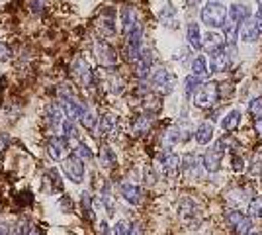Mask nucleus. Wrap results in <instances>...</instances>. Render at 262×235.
I'll list each match as a JSON object with an SVG mask.
<instances>
[{"label":"nucleus","mask_w":262,"mask_h":235,"mask_svg":"<svg viewBox=\"0 0 262 235\" xmlns=\"http://www.w3.org/2000/svg\"><path fill=\"white\" fill-rule=\"evenodd\" d=\"M227 16H229V8L221 2V0H209L204 4V8L200 10V20L206 24L208 28H223L227 24Z\"/></svg>","instance_id":"1"},{"label":"nucleus","mask_w":262,"mask_h":235,"mask_svg":"<svg viewBox=\"0 0 262 235\" xmlns=\"http://www.w3.org/2000/svg\"><path fill=\"white\" fill-rule=\"evenodd\" d=\"M219 100H221V92H219L217 82H204L194 94V98H192L194 106L202 108V110H209V108L217 106Z\"/></svg>","instance_id":"2"},{"label":"nucleus","mask_w":262,"mask_h":235,"mask_svg":"<svg viewBox=\"0 0 262 235\" xmlns=\"http://www.w3.org/2000/svg\"><path fill=\"white\" fill-rule=\"evenodd\" d=\"M151 84H153V89L157 90L159 94H170L176 87L174 73L164 67L155 69L153 73H151Z\"/></svg>","instance_id":"3"},{"label":"nucleus","mask_w":262,"mask_h":235,"mask_svg":"<svg viewBox=\"0 0 262 235\" xmlns=\"http://www.w3.org/2000/svg\"><path fill=\"white\" fill-rule=\"evenodd\" d=\"M225 222L235 235L252 233V218L249 213H243L239 210H229V212H225Z\"/></svg>","instance_id":"4"},{"label":"nucleus","mask_w":262,"mask_h":235,"mask_svg":"<svg viewBox=\"0 0 262 235\" xmlns=\"http://www.w3.org/2000/svg\"><path fill=\"white\" fill-rule=\"evenodd\" d=\"M63 173H65V177L71 182H75V184H80L82 180H84V175H86V167H84V161L82 159H78L77 155H69L67 159H63Z\"/></svg>","instance_id":"5"},{"label":"nucleus","mask_w":262,"mask_h":235,"mask_svg":"<svg viewBox=\"0 0 262 235\" xmlns=\"http://www.w3.org/2000/svg\"><path fill=\"white\" fill-rule=\"evenodd\" d=\"M94 55L98 63L106 69H114L118 65V51L106 41V39H96L94 41Z\"/></svg>","instance_id":"6"},{"label":"nucleus","mask_w":262,"mask_h":235,"mask_svg":"<svg viewBox=\"0 0 262 235\" xmlns=\"http://www.w3.org/2000/svg\"><path fill=\"white\" fill-rule=\"evenodd\" d=\"M223 155H225V147L221 143H215L213 147H209L208 151L202 157V163H204V168L208 173H217L221 168V161H223Z\"/></svg>","instance_id":"7"},{"label":"nucleus","mask_w":262,"mask_h":235,"mask_svg":"<svg viewBox=\"0 0 262 235\" xmlns=\"http://www.w3.org/2000/svg\"><path fill=\"white\" fill-rule=\"evenodd\" d=\"M61 108H63V112H65V118L67 120H73V122H77L80 120L84 114H86V104H82V102H78L75 96H67V98H61Z\"/></svg>","instance_id":"8"},{"label":"nucleus","mask_w":262,"mask_h":235,"mask_svg":"<svg viewBox=\"0 0 262 235\" xmlns=\"http://www.w3.org/2000/svg\"><path fill=\"white\" fill-rule=\"evenodd\" d=\"M260 28H258V22H256V18H249V20H245V22L241 24L239 28V39L241 41H245V44H254V41H258L260 39Z\"/></svg>","instance_id":"9"},{"label":"nucleus","mask_w":262,"mask_h":235,"mask_svg":"<svg viewBox=\"0 0 262 235\" xmlns=\"http://www.w3.org/2000/svg\"><path fill=\"white\" fill-rule=\"evenodd\" d=\"M231 59L233 57L227 53L225 47L219 49V51H213L211 57H209V73H225V71H229Z\"/></svg>","instance_id":"10"},{"label":"nucleus","mask_w":262,"mask_h":235,"mask_svg":"<svg viewBox=\"0 0 262 235\" xmlns=\"http://www.w3.org/2000/svg\"><path fill=\"white\" fill-rule=\"evenodd\" d=\"M202 167H204V163H202V159L196 153H186L182 157V173L188 179H200Z\"/></svg>","instance_id":"11"},{"label":"nucleus","mask_w":262,"mask_h":235,"mask_svg":"<svg viewBox=\"0 0 262 235\" xmlns=\"http://www.w3.org/2000/svg\"><path fill=\"white\" fill-rule=\"evenodd\" d=\"M47 149H49V155L53 157L55 161H63V159L69 157V149L71 147H69V139H67L65 135H53Z\"/></svg>","instance_id":"12"},{"label":"nucleus","mask_w":262,"mask_h":235,"mask_svg":"<svg viewBox=\"0 0 262 235\" xmlns=\"http://www.w3.org/2000/svg\"><path fill=\"white\" fill-rule=\"evenodd\" d=\"M178 212H180V218L186 224H196L200 222V208L196 206V202L190 200V198H182L180 200V206H178Z\"/></svg>","instance_id":"13"},{"label":"nucleus","mask_w":262,"mask_h":235,"mask_svg":"<svg viewBox=\"0 0 262 235\" xmlns=\"http://www.w3.org/2000/svg\"><path fill=\"white\" fill-rule=\"evenodd\" d=\"M182 170V159L176 153H166L163 157V173L168 179H176Z\"/></svg>","instance_id":"14"},{"label":"nucleus","mask_w":262,"mask_h":235,"mask_svg":"<svg viewBox=\"0 0 262 235\" xmlns=\"http://www.w3.org/2000/svg\"><path fill=\"white\" fill-rule=\"evenodd\" d=\"M120 18H121V32H123V35H129L131 30L139 24L137 12H135V8H131V6H123L121 8Z\"/></svg>","instance_id":"15"},{"label":"nucleus","mask_w":262,"mask_h":235,"mask_svg":"<svg viewBox=\"0 0 262 235\" xmlns=\"http://www.w3.org/2000/svg\"><path fill=\"white\" fill-rule=\"evenodd\" d=\"M159 20H161L163 26L170 28V30L178 28V12H176L172 2H166L163 8H161V12H159Z\"/></svg>","instance_id":"16"},{"label":"nucleus","mask_w":262,"mask_h":235,"mask_svg":"<svg viewBox=\"0 0 262 235\" xmlns=\"http://www.w3.org/2000/svg\"><path fill=\"white\" fill-rule=\"evenodd\" d=\"M229 18L231 22L235 24H243L245 20H249V18H252V12L251 8L247 6V4H241V2H235V4H231L229 6Z\"/></svg>","instance_id":"17"},{"label":"nucleus","mask_w":262,"mask_h":235,"mask_svg":"<svg viewBox=\"0 0 262 235\" xmlns=\"http://www.w3.org/2000/svg\"><path fill=\"white\" fill-rule=\"evenodd\" d=\"M186 39H188V44L192 49H204V37H202V32H200V24L198 22H190L188 24V28H186Z\"/></svg>","instance_id":"18"},{"label":"nucleus","mask_w":262,"mask_h":235,"mask_svg":"<svg viewBox=\"0 0 262 235\" xmlns=\"http://www.w3.org/2000/svg\"><path fill=\"white\" fill-rule=\"evenodd\" d=\"M120 192H121V196L125 198V202H129V204H133V206L141 202V188H139L135 182H131V180L121 182Z\"/></svg>","instance_id":"19"},{"label":"nucleus","mask_w":262,"mask_h":235,"mask_svg":"<svg viewBox=\"0 0 262 235\" xmlns=\"http://www.w3.org/2000/svg\"><path fill=\"white\" fill-rule=\"evenodd\" d=\"M213 134H215L213 123L204 122V123H200V125H198L196 134H194V139H196L198 145H208L209 141L213 139Z\"/></svg>","instance_id":"20"},{"label":"nucleus","mask_w":262,"mask_h":235,"mask_svg":"<svg viewBox=\"0 0 262 235\" xmlns=\"http://www.w3.org/2000/svg\"><path fill=\"white\" fill-rule=\"evenodd\" d=\"M73 71H75V75L78 77V80L82 82V84H90V80H92V73H90V67H88V63L84 59H80L78 57L77 61L73 63Z\"/></svg>","instance_id":"21"},{"label":"nucleus","mask_w":262,"mask_h":235,"mask_svg":"<svg viewBox=\"0 0 262 235\" xmlns=\"http://www.w3.org/2000/svg\"><path fill=\"white\" fill-rule=\"evenodd\" d=\"M223 47H225V39H223L221 35L215 34V32H209V34H206V37H204V49L208 51L209 55H211L213 51L223 49Z\"/></svg>","instance_id":"22"},{"label":"nucleus","mask_w":262,"mask_h":235,"mask_svg":"<svg viewBox=\"0 0 262 235\" xmlns=\"http://www.w3.org/2000/svg\"><path fill=\"white\" fill-rule=\"evenodd\" d=\"M239 123H241V110L233 108V110H229V112L223 116L221 127H223L225 132H235V130L239 127Z\"/></svg>","instance_id":"23"},{"label":"nucleus","mask_w":262,"mask_h":235,"mask_svg":"<svg viewBox=\"0 0 262 235\" xmlns=\"http://www.w3.org/2000/svg\"><path fill=\"white\" fill-rule=\"evenodd\" d=\"M153 120H155V118H153V114H151V112L139 116V118L133 122V134H135V135L147 134V132L151 130V125H153Z\"/></svg>","instance_id":"24"},{"label":"nucleus","mask_w":262,"mask_h":235,"mask_svg":"<svg viewBox=\"0 0 262 235\" xmlns=\"http://www.w3.org/2000/svg\"><path fill=\"white\" fill-rule=\"evenodd\" d=\"M192 75H196L200 78H206L209 75V67H208V61L204 55H198L194 61H192Z\"/></svg>","instance_id":"25"},{"label":"nucleus","mask_w":262,"mask_h":235,"mask_svg":"<svg viewBox=\"0 0 262 235\" xmlns=\"http://www.w3.org/2000/svg\"><path fill=\"white\" fill-rule=\"evenodd\" d=\"M202 80H204V78L196 77V75H190V77L184 78V92L188 98H194V94L198 92V89L204 84Z\"/></svg>","instance_id":"26"},{"label":"nucleus","mask_w":262,"mask_h":235,"mask_svg":"<svg viewBox=\"0 0 262 235\" xmlns=\"http://www.w3.org/2000/svg\"><path fill=\"white\" fill-rule=\"evenodd\" d=\"M98 134L102 135V137H106V135L110 134H114V130H116V118L114 116H104V118H100V122H98Z\"/></svg>","instance_id":"27"},{"label":"nucleus","mask_w":262,"mask_h":235,"mask_svg":"<svg viewBox=\"0 0 262 235\" xmlns=\"http://www.w3.org/2000/svg\"><path fill=\"white\" fill-rule=\"evenodd\" d=\"M100 163H102V167H106V168H112V167H116V155H114V151L110 149V147H102L100 149Z\"/></svg>","instance_id":"28"},{"label":"nucleus","mask_w":262,"mask_h":235,"mask_svg":"<svg viewBox=\"0 0 262 235\" xmlns=\"http://www.w3.org/2000/svg\"><path fill=\"white\" fill-rule=\"evenodd\" d=\"M247 213L251 216L252 220H262V196H256V198H252L249 202Z\"/></svg>","instance_id":"29"},{"label":"nucleus","mask_w":262,"mask_h":235,"mask_svg":"<svg viewBox=\"0 0 262 235\" xmlns=\"http://www.w3.org/2000/svg\"><path fill=\"white\" fill-rule=\"evenodd\" d=\"M100 30L106 35H114L116 34V18L112 14H106L100 18Z\"/></svg>","instance_id":"30"},{"label":"nucleus","mask_w":262,"mask_h":235,"mask_svg":"<svg viewBox=\"0 0 262 235\" xmlns=\"http://www.w3.org/2000/svg\"><path fill=\"white\" fill-rule=\"evenodd\" d=\"M80 206H82V213L86 216L88 220H94V208H92V196L88 192L80 194Z\"/></svg>","instance_id":"31"},{"label":"nucleus","mask_w":262,"mask_h":235,"mask_svg":"<svg viewBox=\"0 0 262 235\" xmlns=\"http://www.w3.org/2000/svg\"><path fill=\"white\" fill-rule=\"evenodd\" d=\"M98 122H100V118L92 112V110H86V114L80 118V123H82L86 130H96V127H98Z\"/></svg>","instance_id":"32"},{"label":"nucleus","mask_w":262,"mask_h":235,"mask_svg":"<svg viewBox=\"0 0 262 235\" xmlns=\"http://www.w3.org/2000/svg\"><path fill=\"white\" fill-rule=\"evenodd\" d=\"M59 134L65 135L69 141H71L73 137H77V125H75V122L65 118V122H63V125H61V132H59Z\"/></svg>","instance_id":"33"},{"label":"nucleus","mask_w":262,"mask_h":235,"mask_svg":"<svg viewBox=\"0 0 262 235\" xmlns=\"http://www.w3.org/2000/svg\"><path fill=\"white\" fill-rule=\"evenodd\" d=\"M249 114H251L254 120H262V96L252 98L249 102Z\"/></svg>","instance_id":"34"},{"label":"nucleus","mask_w":262,"mask_h":235,"mask_svg":"<svg viewBox=\"0 0 262 235\" xmlns=\"http://www.w3.org/2000/svg\"><path fill=\"white\" fill-rule=\"evenodd\" d=\"M75 155H77L78 159H82L84 163H88V161H92V159H94L92 151H90V149H88V145H84V143H78L77 149H75Z\"/></svg>","instance_id":"35"},{"label":"nucleus","mask_w":262,"mask_h":235,"mask_svg":"<svg viewBox=\"0 0 262 235\" xmlns=\"http://www.w3.org/2000/svg\"><path fill=\"white\" fill-rule=\"evenodd\" d=\"M112 231H114V235H131V225L125 220H120L112 227Z\"/></svg>","instance_id":"36"},{"label":"nucleus","mask_w":262,"mask_h":235,"mask_svg":"<svg viewBox=\"0 0 262 235\" xmlns=\"http://www.w3.org/2000/svg\"><path fill=\"white\" fill-rule=\"evenodd\" d=\"M231 163H233V168H235V170H243V168H245V159L241 155L231 157Z\"/></svg>","instance_id":"37"},{"label":"nucleus","mask_w":262,"mask_h":235,"mask_svg":"<svg viewBox=\"0 0 262 235\" xmlns=\"http://www.w3.org/2000/svg\"><path fill=\"white\" fill-rule=\"evenodd\" d=\"M45 2H47V0H32V4H30V6H32L33 12H39V14H41V12H43Z\"/></svg>","instance_id":"38"},{"label":"nucleus","mask_w":262,"mask_h":235,"mask_svg":"<svg viewBox=\"0 0 262 235\" xmlns=\"http://www.w3.org/2000/svg\"><path fill=\"white\" fill-rule=\"evenodd\" d=\"M12 55L10 47H6L4 44H0V61H4V59H8Z\"/></svg>","instance_id":"39"},{"label":"nucleus","mask_w":262,"mask_h":235,"mask_svg":"<svg viewBox=\"0 0 262 235\" xmlns=\"http://www.w3.org/2000/svg\"><path fill=\"white\" fill-rule=\"evenodd\" d=\"M186 57H188V49H186V47H182V49H178V51H176L174 59H176V61H184Z\"/></svg>","instance_id":"40"},{"label":"nucleus","mask_w":262,"mask_h":235,"mask_svg":"<svg viewBox=\"0 0 262 235\" xmlns=\"http://www.w3.org/2000/svg\"><path fill=\"white\" fill-rule=\"evenodd\" d=\"M100 233H102V235H110V231H108V224H106L104 220L100 222Z\"/></svg>","instance_id":"41"},{"label":"nucleus","mask_w":262,"mask_h":235,"mask_svg":"<svg viewBox=\"0 0 262 235\" xmlns=\"http://www.w3.org/2000/svg\"><path fill=\"white\" fill-rule=\"evenodd\" d=\"M0 235H10V227L6 224H0Z\"/></svg>","instance_id":"42"},{"label":"nucleus","mask_w":262,"mask_h":235,"mask_svg":"<svg viewBox=\"0 0 262 235\" xmlns=\"http://www.w3.org/2000/svg\"><path fill=\"white\" fill-rule=\"evenodd\" d=\"M256 132L258 135H262V120H256Z\"/></svg>","instance_id":"43"},{"label":"nucleus","mask_w":262,"mask_h":235,"mask_svg":"<svg viewBox=\"0 0 262 235\" xmlns=\"http://www.w3.org/2000/svg\"><path fill=\"white\" fill-rule=\"evenodd\" d=\"M28 235H41V233H39V231H37V229H35V227H32V229H30V231H28Z\"/></svg>","instance_id":"44"},{"label":"nucleus","mask_w":262,"mask_h":235,"mask_svg":"<svg viewBox=\"0 0 262 235\" xmlns=\"http://www.w3.org/2000/svg\"><path fill=\"white\" fill-rule=\"evenodd\" d=\"M198 2H202V0H188V6H196Z\"/></svg>","instance_id":"45"},{"label":"nucleus","mask_w":262,"mask_h":235,"mask_svg":"<svg viewBox=\"0 0 262 235\" xmlns=\"http://www.w3.org/2000/svg\"><path fill=\"white\" fill-rule=\"evenodd\" d=\"M249 235H262V233H249Z\"/></svg>","instance_id":"46"},{"label":"nucleus","mask_w":262,"mask_h":235,"mask_svg":"<svg viewBox=\"0 0 262 235\" xmlns=\"http://www.w3.org/2000/svg\"><path fill=\"white\" fill-rule=\"evenodd\" d=\"M221 2H223V0H221Z\"/></svg>","instance_id":"47"},{"label":"nucleus","mask_w":262,"mask_h":235,"mask_svg":"<svg viewBox=\"0 0 262 235\" xmlns=\"http://www.w3.org/2000/svg\"><path fill=\"white\" fill-rule=\"evenodd\" d=\"M0 2H2V0H0Z\"/></svg>","instance_id":"48"}]
</instances>
